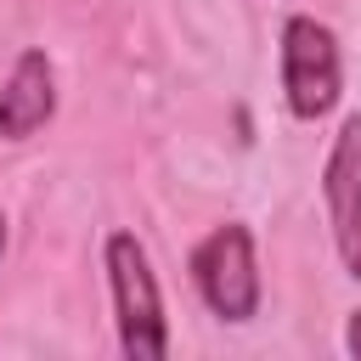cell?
<instances>
[{
    "label": "cell",
    "instance_id": "4",
    "mask_svg": "<svg viewBox=\"0 0 361 361\" xmlns=\"http://www.w3.org/2000/svg\"><path fill=\"white\" fill-rule=\"evenodd\" d=\"M322 203H327V226L344 271L361 276V113H350L333 135V152L322 169Z\"/></svg>",
    "mask_w": 361,
    "mask_h": 361
},
{
    "label": "cell",
    "instance_id": "7",
    "mask_svg": "<svg viewBox=\"0 0 361 361\" xmlns=\"http://www.w3.org/2000/svg\"><path fill=\"white\" fill-rule=\"evenodd\" d=\"M0 254H6V214H0Z\"/></svg>",
    "mask_w": 361,
    "mask_h": 361
},
{
    "label": "cell",
    "instance_id": "3",
    "mask_svg": "<svg viewBox=\"0 0 361 361\" xmlns=\"http://www.w3.org/2000/svg\"><path fill=\"white\" fill-rule=\"evenodd\" d=\"M192 288L220 322H248L259 310V265H254V231L243 220L214 226L192 248Z\"/></svg>",
    "mask_w": 361,
    "mask_h": 361
},
{
    "label": "cell",
    "instance_id": "2",
    "mask_svg": "<svg viewBox=\"0 0 361 361\" xmlns=\"http://www.w3.org/2000/svg\"><path fill=\"white\" fill-rule=\"evenodd\" d=\"M338 96H344V62H338L333 28L293 11L282 23V102H288V113L316 124L338 107Z\"/></svg>",
    "mask_w": 361,
    "mask_h": 361
},
{
    "label": "cell",
    "instance_id": "5",
    "mask_svg": "<svg viewBox=\"0 0 361 361\" xmlns=\"http://www.w3.org/2000/svg\"><path fill=\"white\" fill-rule=\"evenodd\" d=\"M56 113V73L45 51H23L0 85V141H23L34 135L45 118Z\"/></svg>",
    "mask_w": 361,
    "mask_h": 361
},
{
    "label": "cell",
    "instance_id": "6",
    "mask_svg": "<svg viewBox=\"0 0 361 361\" xmlns=\"http://www.w3.org/2000/svg\"><path fill=\"white\" fill-rule=\"evenodd\" d=\"M344 350H350V355H361V310H355V316H350V327H344Z\"/></svg>",
    "mask_w": 361,
    "mask_h": 361
},
{
    "label": "cell",
    "instance_id": "1",
    "mask_svg": "<svg viewBox=\"0 0 361 361\" xmlns=\"http://www.w3.org/2000/svg\"><path fill=\"white\" fill-rule=\"evenodd\" d=\"M107 282H113V316H118V350L130 361H164L169 355V327H164V299L152 259L141 237L113 231L107 237Z\"/></svg>",
    "mask_w": 361,
    "mask_h": 361
}]
</instances>
